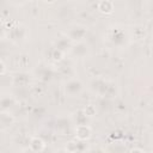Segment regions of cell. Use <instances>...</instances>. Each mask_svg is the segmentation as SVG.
<instances>
[{
    "label": "cell",
    "instance_id": "277c9868",
    "mask_svg": "<svg viewBox=\"0 0 153 153\" xmlns=\"http://www.w3.org/2000/svg\"><path fill=\"white\" fill-rule=\"evenodd\" d=\"M71 51L76 57H84L88 53V45L81 41V42H78L74 45H72L71 47Z\"/></svg>",
    "mask_w": 153,
    "mask_h": 153
},
{
    "label": "cell",
    "instance_id": "30bf717a",
    "mask_svg": "<svg viewBox=\"0 0 153 153\" xmlns=\"http://www.w3.org/2000/svg\"><path fill=\"white\" fill-rule=\"evenodd\" d=\"M14 122V118L7 111H0V124L2 126H11Z\"/></svg>",
    "mask_w": 153,
    "mask_h": 153
},
{
    "label": "cell",
    "instance_id": "6da1fadb",
    "mask_svg": "<svg viewBox=\"0 0 153 153\" xmlns=\"http://www.w3.org/2000/svg\"><path fill=\"white\" fill-rule=\"evenodd\" d=\"M87 35V27L82 26V25H74L72 26L68 31H67V38L73 43H78L81 42L85 36Z\"/></svg>",
    "mask_w": 153,
    "mask_h": 153
},
{
    "label": "cell",
    "instance_id": "8fae6325",
    "mask_svg": "<svg viewBox=\"0 0 153 153\" xmlns=\"http://www.w3.org/2000/svg\"><path fill=\"white\" fill-rule=\"evenodd\" d=\"M11 37L13 39H23L25 37V29L22 26H16L11 27Z\"/></svg>",
    "mask_w": 153,
    "mask_h": 153
},
{
    "label": "cell",
    "instance_id": "9a60e30c",
    "mask_svg": "<svg viewBox=\"0 0 153 153\" xmlns=\"http://www.w3.org/2000/svg\"><path fill=\"white\" fill-rule=\"evenodd\" d=\"M5 72H6V67H5L4 62H2V61H0V75H2Z\"/></svg>",
    "mask_w": 153,
    "mask_h": 153
},
{
    "label": "cell",
    "instance_id": "52a82bcc",
    "mask_svg": "<svg viewBox=\"0 0 153 153\" xmlns=\"http://www.w3.org/2000/svg\"><path fill=\"white\" fill-rule=\"evenodd\" d=\"M44 148H45V142L41 137H38V136L31 137V140H30V151L42 152V151H44Z\"/></svg>",
    "mask_w": 153,
    "mask_h": 153
},
{
    "label": "cell",
    "instance_id": "5b68a950",
    "mask_svg": "<svg viewBox=\"0 0 153 153\" xmlns=\"http://www.w3.org/2000/svg\"><path fill=\"white\" fill-rule=\"evenodd\" d=\"M97 8L103 14H111L115 10V5L111 0H100L97 5Z\"/></svg>",
    "mask_w": 153,
    "mask_h": 153
},
{
    "label": "cell",
    "instance_id": "8992f818",
    "mask_svg": "<svg viewBox=\"0 0 153 153\" xmlns=\"http://www.w3.org/2000/svg\"><path fill=\"white\" fill-rule=\"evenodd\" d=\"M14 105V98L11 94H4L0 97V111H7Z\"/></svg>",
    "mask_w": 153,
    "mask_h": 153
},
{
    "label": "cell",
    "instance_id": "5bb4252c",
    "mask_svg": "<svg viewBox=\"0 0 153 153\" xmlns=\"http://www.w3.org/2000/svg\"><path fill=\"white\" fill-rule=\"evenodd\" d=\"M82 111H84V114H85L87 117H92V116L96 115V108H94V105H92V104H87Z\"/></svg>",
    "mask_w": 153,
    "mask_h": 153
},
{
    "label": "cell",
    "instance_id": "9c48e42d",
    "mask_svg": "<svg viewBox=\"0 0 153 153\" xmlns=\"http://www.w3.org/2000/svg\"><path fill=\"white\" fill-rule=\"evenodd\" d=\"M71 47H72V42L67 37H62V38L57 39V42L55 43V48L62 50L63 53H66L67 49H71Z\"/></svg>",
    "mask_w": 153,
    "mask_h": 153
},
{
    "label": "cell",
    "instance_id": "4fadbf2b",
    "mask_svg": "<svg viewBox=\"0 0 153 153\" xmlns=\"http://www.w3.org/2000/svg\"><path fill=\"white\" fill-rule=\"evenodd\" d=\"M50 57H51L53 61H55V62H60V61L63 60V57H65V53H63L62 50L57 49V48H54V49L51 50Z\"/></svg>",
    "mask_w": 153,
    "mask_h": 153
},
{
    "label": "cell",
    "instance_id": "e0dca14e",
    "mask_svg": "<svg viewBox=\"0 0 153 153\" xmlns=\"http://www.w3.org/2000/svg\"><path fill=\"white\" fill-rule=\"evenodd\" d=\"M131 152H143L145 153V151L143 149H141V148H133V149H130Z\"/></svg>",
    "mask_w": 153,
    "mask_h": 153
},
{
    "label": "cell",
    "instance_id": "7c38bea8",
    "mask_svg": "<svg viewBox=\"0 0 153 153\" xmlns=\"http://www.w3.org/2000/svg\"><path fill=\"white\" fill-rule=\"evenodd\" d=\"M82 141H74V140H72V141H69V142H67V146H66V151L67 152H76V151H82L84 148H81V143Z\"/></svg>",
    "mask_w": 153,
    "mask_h": 153
},
{
    "label": "cell",
    "instance_id": "d6986e66",
    "mask_svg": "<svg viewBox=\"0 0 153 153\" xmlns=\"http://www.w3.org/2000/svg\"><path fill=\"white\" fill-rule=\"evenodd\" d=\"M45 2H48V4H53V2H55V0H44Z\"/></svg>",
    "mask_w": 153,
    "mask_h": 153
},
{
    "label": "cell",
    "instance_id": "2e32d148",
    "mask_svg": "<svg viewBox=\"0 0 153 153\" xmlns=\"http://www.w3.org/2000/svg\"><path fill=\"white\" fill-rule=\"evenodd\" d=\"M11 2H13L16 5H23L26 2V0H11Z\"/></svg>",
    "mask_w": 153,
    "mask_h": 153
},
{
    "label": "cell",
    "instance_id": "ac0fdd59",
    "mask_svg": "<svg viewBox=\"0 0 153 153\" xmlns=\"http://www.w3.org/2000/svg\"><path fill=\"white\" fill-rule=\"evenodd\" d=\"M2 35H4V26L0 24V37H2Z\"/></svg>",
    "mask_w": 153,
    "mask_h": 153
},
{
    "label": "cell",
    "instance_id": "7a4b0ae2",
    "mask_svg": "<svg viewBox=\"0 0 153 153\" xmlns=\"http://www.w3.org/2000/svg\"><path fill=\"white\" fill-rule=\"evenodd\" d=\"M84 90V84L79 79H71L65 84V92L68 97H76Z\"/></svg>",
    "mask_w": 153,
    "mask_h": 153
},
{
    "label": "cell",
    "instance_id": "ba28073f",
    "mask_svg": "<svg viewBox=\"0 0 153 153\" xmlns=\"http://www.w3.org/2000/svg\"><path fill=\"white\" fill-rule=\"evenodd\" d=\"M69 128H71V122L65 118V117H60L56 120V130L59 133H61L62 135H65L66 133L69 131Z\"/></svg>",
    "mask_w": 153,
    "mask_h": 153
},
{
    "label": "cell",
    "instance_id": "3957f363",
    "mask_svg": "<svg viewBox=\"0 0 153 153\" xmlns=\"http://www.w3.org/2000/svg\"><path fill=\"white\" fill-rule=\"evenodd\" d=\"M74 134H75L76 140H79V141H87L92 136V129H91V127L87 123L76 124V127L74 129Z\"/></svg>",
    "mask_w": 153,
    "mask_h": 153
}]
</instances>
